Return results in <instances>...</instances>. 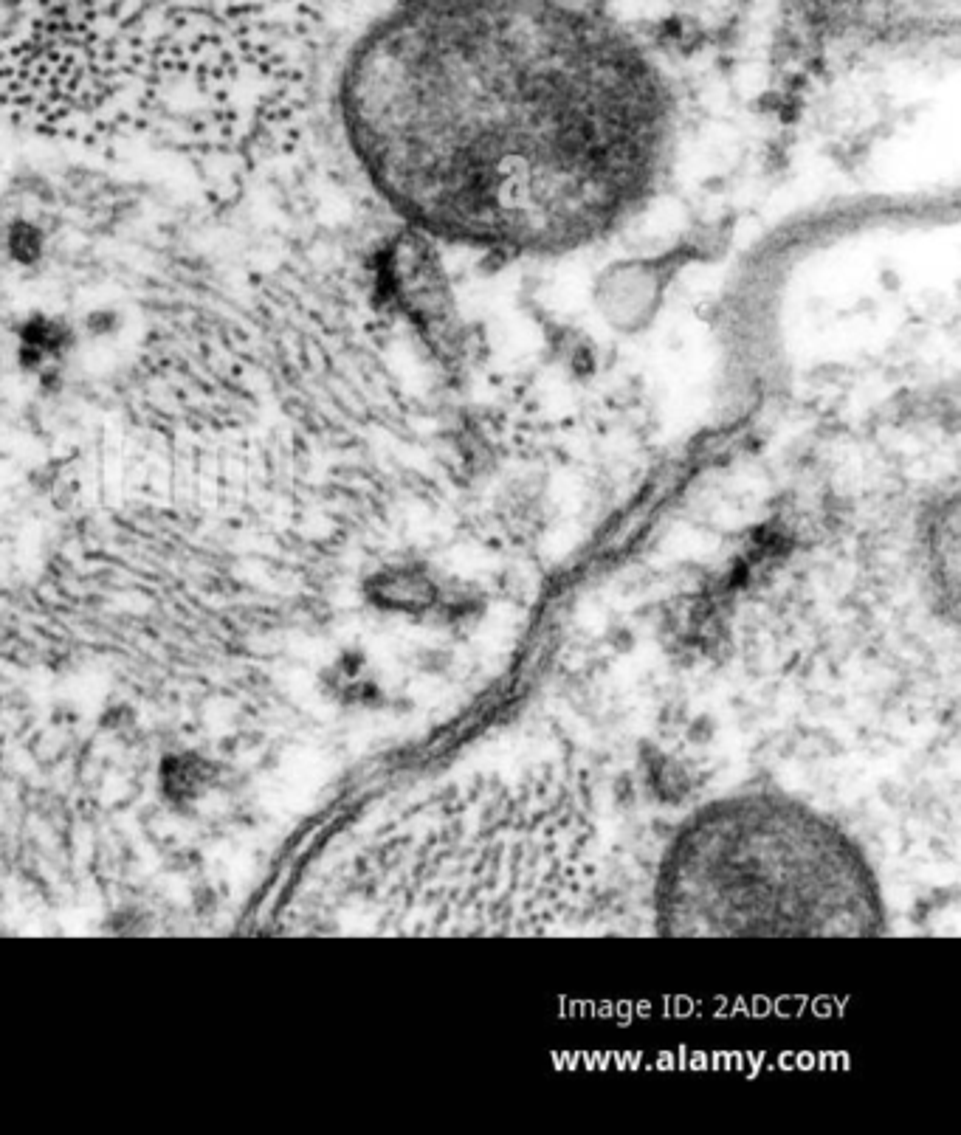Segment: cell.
Here are the masks:
<instances>
[{
  "instance_id": "7a4b0ae2",
  "label": "cell",
  "mask_w": 961,
  "mask_h": 1135,
  "mask_svg": "<svg viewBox=\"0 0 961 1135\" xmlns=\"http://www.w3.org/2000/svg\"><path fill=\"white\" fill-rule=\"evenodd\" d=\"M671 936H871L877 882L857 845L804 803L742 795L705 806L657 882Z\"/></svg>"
},
{
  "instance_id": "6da1fadb",
  "label": "cell",
  "mask_w": 961,
  "mask_h": 1135,
  "mask_svg": "<svg viewBox=\"0 0 961 1135\" xmlns=\"http://www.w3.org/2000/svg\"><path fill=\"white\" fill-rule=\"evenodd\" d=\"M361 161L395 206L471 243L573 246L651 181L646 65L542 0H434L358 48L344 88Z\"/></svg>"
}]
</instances>
